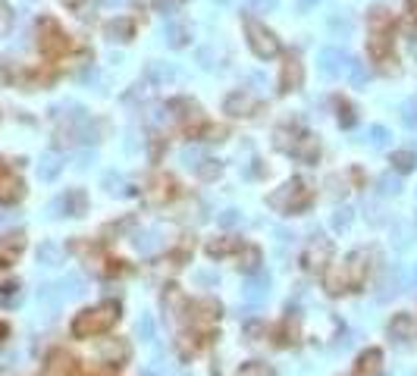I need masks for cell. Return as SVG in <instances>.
I'll return each mask as SVG.
<instances>
[{"mask_svg":"<svg viewBox=\"0 0 417 376\" xmlns=\"http://www.w3.org/2000/svg\"><path fill=\"white\" fill-rule=\"evenodd\" d=\"M113 320H117V304H101V308H91V310H82V314L75 317L72 323V333L79 335V339H91V335H101L107 333L110 326H113Z\"/></svg>","mask_w":417,"mask_h":376,"instance_id":"1","label":"cell"},{"mask_svg":"<svg viewBox=\"0 0 417 376\" xmlns=\"http://www.w3.org/2000/svg\"><path fill=\"white\" fill-rule=\"evenodd\" d=\"M245 32H248V44L251 50L260 57V60H273L280 54V41H276V34L270 28H264L260 22L254 19H245Z\"/></svg>","mask_w":417,"mask_h":376,"instance_id":"2","label":"cell"},{"mask_svg":"<svg viewBox=\"0 0 417 376\" xmlns=\"http://www.w3.org/2000/svg\"><path fill=\"white\" fill-rule=\"evenodd\" d=\"M270 295V276L264 273V270H258V273L248 276L245 282V301L248 304H260V301H267Z\"/></svg>","mask_w":417,"mask_h":376,"instance_id":"3","label":"cell"},{"mask_svg":"<svg viewBox=\"0 0 417 376\" xmlns=\"http://www.w3.org/2000/svg\"><path fill=\"white\" fill-rule=\"evenodd\" d=\"M317 63H320L323 75H339L342 69H349V57H345L342 50H336V48H323L320 54H317Z\"/></svg>","mask_w":417,"mask_h":376,"instance_id":"4","label":"cell"},{"mask_svg":"<svg viewBox=\"0 0 417 376\" xmlns=\"http://www.w3.org/2000/svg\"><path fill=\"white\" fill-rule=\"evenodd\" d=\"M254 107H258V101L245 91H235V95L226 97V113H233V117H248Z\"/></svg>","mask_w":417,"mask_h":376,"instance_id":"5","label":"cell"},{"mask_svg":"<svg viewBox=\"0 0 417 376\" xmlns=\"http://www.w3.org/2000/svg\"><path fill=\"white\" fill-rule=\"evenodd\" d=\"M50 210H66L69 217H79V213H85V195L82 192H66L63 198H57L54 204H50Z\"/></svg>","mask_w":417,"mask_h":376,"instance_id":"6","label":"cell"},{"mask_svg":"<svg viewBox=\"0 0 417 376\" xmlns=\"http://www.w3.org/2000/svg\"><path fill=\"white\" fill-rule=\"evenodd\" d=\"M41 28L48 32V34L41 38V50H44V54H57V50L66 48V41H63V34H60V28H57V22L44 19V22H41Z\"/></svg>","mask_w":417,"mask_h":376,"instance_id":"7","label":"cell"},{"mask_svg":"<svg viewBox=\"0 0 417 376\" xmlns=\"http://www.w3.org/2000/svg\"><path fill=\"white\" fill-rule=\"evenodd\" d=\"M19 195H22V182L16 176L0 170V201H3V204H13Z\"/></svg>","mask_w":417,"mask_h":376,"instance_id":"8","label":"cell"},{"mask_svg":"<svg viewBox=\"0 0 417 376\" xmlns=\"http://www.w3.org/2000/svg\"><path fill=\"white\" fill-rule=\"evenodd\" d=\"M411 333H414V317H411V314H398V317H392V323H389V335L396 339V342H405V339H411Z\"/></svg>","mask_w":417,"mask_h":376,"instance_id":"9","label":"cell"},{"mask_svg":"<svg viewBox=\"0 0 417 376\" xmlns=\"http://www.w3.org/2000/svg\"><path fill=\"white\" fill-rule=\"evenodd\" d=\"M63 170V160L60 154H44L41 164H38V179H44V182H50V179H57Z\"/></svg>","mask_w":417,"mask_h":376,"instance_id":"10","label":"cell"},{"mask_svg":"<svg viewBox=\"0 0 417 376\" xmlns=\"http://www.w3.org/2000/svg\"><path fill=\"white\" fill-rule=\"evenodd\" d=\"M292 154L298 160H317V154H320V144H317V138L301 135L298 144H292Z\"/></svg>","mask_w":417,"mask_h":376,"instance_id":"11","label":"cell"},{"mask_svg":"<svg viewBox=\"0 0 417 376\" xmlns=\"http://www.w3.org/2000/svg\"><path fill=\"white\" fill-rule=\"evenodd\" d=\"M38 264H41V267H57V264H63V248L54 245V241H44V245L38 248Z\"/></svg>","mask_w":417,"mask_h":376,"instance_id":"12","label":"cell"},{"mask_svg":"<svg viewBox=\"0 0 417 376\" xmlns=\"http://www.w3.org/2000/svg\"><path fill=\"white\" fill-rule=\"evenodd\" d=\"M304 72H301V63L298 60H289L286 69H282V88H298Z\"/></svg>","mask_w":417,"mask_h":376,"instance_id":"13","label":"cell"},{"mask_svg":"<svg viewBox=\"0 0 417 376\" xmlns=\"http://www.w3.org/2000/svg\"><path fill=\"white\" fill-rule=\"evenodd\" d=\"M164 34H166V41H170L173 48H182V44H185V38H188V28H185L182 22H166Z\"/></svg>","mask_w":417,"mask_h":376,"instance_id":"14","label":"cell"},{"mask_svg":"<svg viewBox=\"0 0 417 376\" xmlns=\"http://www.w3.org/2000/svg\"><path fill=\"white\" fill-rule=\"evenodd\" d=\"M22 245H26V239H22L19 232L16 235H7V239L0 241V257H7V260H13L16 254L22 251Z\"/></svg>","mask_w":417,"mask_h":376,"instance_id":"15","label":"cell"},{"mask_svg":"<svg viewBox=\"0 0 417 376\" xmlns=\"http://www.w3.org/2000/svg\"><path fill=\"white\" fill-rule=\"evenodd\" d=\"M392 164H396L398 172H408V170H414L417 154L414 150H396V154H392Z\"/></svg>","mask_w":417,"mask_h":376,"instance_id":"16","label":"cell"},{"mask_svg":"<svg viewBox=\"0 0 417 376\" xmlns=\"http://www.w3.org/2000/svg\"><path fill=\"white\" fill-rule=\"evenodd\" d=\"M235 376H273V370L264 361H248V364H242V370Z\"/></svg>","mask_w":417,"mask_h":376,"instance_id":"17","label":"cell"},{"mask_svg":"<svg viewBox=\"0 0 417 376\" xmlns=\"http://www.w3.org/2000/svg\"><path fill=\"white\" fill-rule=\"evenodd\" d=\"M104 357H107V361H126V357H129V345L126 342H107L104 345Z\"/></svg>","mask_w":417,"mask_h":376,"instance_id":"18","label":"cell"},{"mask_svg":"<svg viewBox=\"0 0 417 376\" xmlns=\"http://www.w3.org/2000/svg\"><path fill=\"white\" fill-rule=\"evenodd\" d=\"M132 28H135V26H132V19H117V22H110V26H107V34H110V38L126 41V38L132 34Z\"/></svg>","mask_w":417,"mask_h":376,"instance_id":"19","label":"cell"},{"mask_svg":"<svg viewBox=\"0 0 417 376\" xmlns=\"http://www.w3.org/2000/svg\"><path fill=\"white\" fill-rule=\"evenodd\" d=\"M327 254H329V245H327V241H320V248H317V241H314V245H311V251H308V267H311V270L323 267Z\"/></svg>","mask_w":417,"mask_h":376,"instance_id":"20","label":"cell"},{"mask_svg":"<svg viewBox=\"0 0 417 376\" xmlns=\"http://www.w3.org/2000/svg\"><path fill=\"white\" fill-rule=\"evenodd\" d=\"M157 245H160V239H157V232H142L135 239V248L142 254H151V251H157Z\"/></svg>","mask_w":417,"mask_h":376,"instance_id":"21","label":"cell"},{"mask_svg":"<svg viewBox=\"0 0 417 376\" xmlns=\"http://www.w3.org/2000/svg\"><path fill=\"white\" fill-rule=\"evenodd\" d=\"M402 123L408 126V129H417V97H411V101L402 103Z\"/></svg>","mask_w":417,"mask_h":376,"instance_id":"22","label":"cell"},{"mask_svg":"<svg viewBox=\"0 0 417 376\" xmlns=\"http://www.w3.org/2000/svg\"><path fill=\"white\" fill-rule=\"evenodd\" d=\"M13 22H16L13 10H10L7 3H0V38H7L10 28H13Z\"/></svg>","mask_w":417,"mask_h":376,"instance_id":"23","label":"cell"},{"mask_svg":"<svg viewBox=\"0 0 417 376\" xmlns=\"http://www.w3.org/2000/svg\"><path fill=\"white\" fill-rule=\"evenodd\" d=\"M63 295H82V288H85V279H82V276H69V279H63Z\"/></svg>","mask_w":417,"mask_h":376,"instance_id":"24","label":"cell"},{"mask_svg":"<svg viewBox=\"0 0 417 376\" xmlns=\"http://www.w3.org/2000/svg\"><path fill=\"white\" fill-rule=\"evenodd\" d=\"M242 267L248 270V273H258L260 270V251L258 248H245V264Z\"/></svg>","mask_w":417,"mask_h":376,"instance_id":"25","label":"cell"},{"mask_svg":"<svg viewBox=\"0 0 417 376\" xmlns=\"http://www.w3.org/2000/svg\"><path fill=\"white\" fill-rule=\"evenodd\" d=\"M182 164L188 166V170H198L201 166V148H185L182 150Z\"/></svg>","mask_w":417,"mask_h":376,"instance_id":"26","label":"cell"},{"mask_svg":"<svg viewBox=\"0 0 417 376\" xmlns=\"http://www.w3.org/2000/svg\"><path fill=\"white\" fill-rule=\"evenodd\" d=\"M349 72H351V82H355V85H364V82H367V69H364V63L349 60Z\"/></svg>","mask_w":417,"mask_h":376,"instance_id":"27","label":"cell"},{"mask_svg":"<svg viewBox=\"0 0 417 376\" xmlns=\"http://www.w3.org/2000/svg\"><path fill=\"white\" fill-rule=\"evenodd\" d=\"M386 141H389V132H386L383 126H374V129H370V144H374V148H386Z\"/></svg>","mask_w":417,"mask_h":376,"instance_id":"28","label":"cell"},{"mask_svg":"<svg viewBox=\"0 0 417 376\" xmlns=\"http://www.w3.org/2000/svg\"><path fill=\"white\" fill-rule=\"evenodd\" d=\"M198 176H201V179H213V176H220V164H213V160H201Z\"/></svg>","mask_w":417,"mask_h":376,"instance_id":"29","label":"cell"},{"mask_svg":"<svg viewBox=\"0 0 417 376\" xmlns=\"http://www.w3.org/2000/svg\"><path fill=\"white\" fill-rule=\"evenodd\" d=\"M138 335H142V339H154V320H151L148 314L138 320Z\"/></svg>","mask_w":417,"mask_h":376,"instance_id":"30","label":"cell"},{"mask_svg":"<svg viewBox=\"0 0 417 376\" xmlns=\"http://www.w3.org/2000/svg\"><path fill=\"white\" fill-rule=\"evenodd\" d=\"M376 364H380V351H367V355L361 357V373H367V370H376Z\"/></svg>","mask_w":417,"mask_h":376,"instance_id":"31","label":"cell"},{"mask_svg":"<svg viewBox=\"0 0 417 376\" xmlns=\"http://www.w3.org/2000/svg\"><path fill=\"white\" fill-rule=\"evenodd\" d=\"M235 248V241H213L211 248H207V251L213 254V257H223V254H229Z\"/></svg>","mask_w":417,"mask_h":376,"instance_id":"32","label":"cell"},{"mask_svg":"<svg viewBox=\"0 0 417 376\" xmlns=\"http://www.w3.org/2000/svg\"><path fill=\"white\" fill-rule=\"evenodd\" d=\"M242 223V213L239 210H226L223 217H220V226H226V229H229V226H239Z\"/></svg>","mask_w":417,"mask_h":376,"instance_id":"33","label":"cell"},{"mask_svg":"<svg viewBox=\"0 0 417 376\" xmlns=\"http://www.w3.org/2000/svg\"><path fill=\"white\" fill-rule=\"evenodd\" d=\"M280 0H248V7L254 10V13H264V10H273Z\"/></svg>","mask_w":417,"mask_h":376,"instance_id":"34","label":"cell"},{"mask_svg":"<svg viewBox=\"0 0 417 376\" xmlns=\"http://www.w3.org/2000/svg\"><path fill=\"white\" fill-rule=\"evenodd\" d=\"M349 223H351V210H339V213L333 217V226H336V229H345Z\"/></svg>","mask_w":417,"mask_h":376,"instance_id":"35","label":"cell"},{"mask_svg":"<svg viewBox=\"0 0 417 376\" xmlns=\"http://www.w3.org/2000/svg\"><path fill=\"white\" fill-rule=\"evenodd\" d=\"M104 182H107V192H123V176H113V172H110Z\"/></svg>","mask_w":417,"mask_h":376,"instance_id":"36","label":"cell"},{"mask_svg":"<svg viewBox=\"0 0 417 376\" xmlns=\"http://www.w3.org/2000/svg\"><path fill=\"white\" fill-rule=\"evenodd\" d=\"M383 192L386 195H396L398 192V179H383Z\"/></svg>","mask_w":417,"mask_h":376,"instance_id":"37","label":"cell"},{"mask_svg":"<svg viewBox=\"0 0 417 376\" xmlns=\"http://www.w3.org/2000/svg\"><path fill=\"white\" fill-rule=\"evenodd\" d=\"M298 7L301 10H311V7H317V0H298Z\"/></svg>","mask_w":417,"mask_h":376,"instance_id":"38","label":"cell"},{"mask_svg":"<svg viewBox=\"0 0 417 376\" xmlns=\"http://www.w3.org/2000/svg\"><path fill=\"white\" fill-rule=\"evenodd\" d=\"M408 10H411V16H414V19H417V0H411V3H408Z\"/></svg>","mask_w":417,"mask_h":376,"instance_id":"39","label":"cell"},{"mask_svg":"<svg viewBox=\"0 0 417 376\" xmlns=\"http://www.w3.org/2000/svg\"><path fill=\"white\" fill-rule=\"evenodd\" d=\"M411 54L417 57V34H414V38H411Z\"/></svg>","mask_w":417,"mask_h":376,"instance_id":"40","label":"cell"},{"mask_svg":"<svg viewBox=\"0 0 417 376\" xmlns=\"http://www.w3.org/2000/svg\"><path fill=\"white\" fill-rule=\"evenodd\" d=\"M107 3H119V0H107Z\"/></svg>","mask_w":417,"mask_h":376,"instance_id":"41","label":"cell"},{"mask_svg":"<svg viewBox=\"0 0 417 376\" xmlns=\"http://www.w3.org/2000/svg\"><path fill=\"white\" fill-rule=\"evenodd\" d=\"M220 3H226V0H220Z\"/></svg>","mask_w":417,"mask_h":376,"instance_id":"42","label":"cell"}]
</instances>
